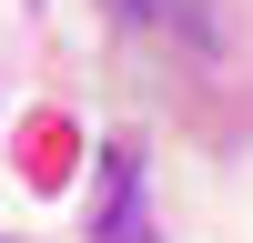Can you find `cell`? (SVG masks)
I'll return each mask as SVG.
<instances>
[{
  "label": "cell",
  "instance_id": "1",
  "mask_svg": "<svg viewBox=\"0 0 253 243\" xmlns=\"http://www.w3.org/2000/svg\"><path fill=\"white\" fill-rule=\"evenodd\" d=\"M142 162L132 152H112V162H101V193H91V233H122V223H132V202H142Z\"/></svg>",
  "mask_w": 253,
  "mask_h": 243
},
{
  "label": "cell",
  "instance_id": "2",
  "mask_svg": "<svg viewBox=\"0 0 253 243\" xmlns=\"http://www.w3.org/2000/svg\"><path fill=\"white\" fill-rule=\"evenodd\" d=\"M182 10H193V0H122L132 31H182Z\"/></svg>",
  "mask_w": 253,
  "mask_h": 243
},
{
  "label": "cell",
  "instance_id": "3",
  "mask_svg": "<svg viewBox=\"0 0 253 243\" xmlns=\"http://www.w3.org/2000/svg\"><path fill=\"white\" fill-rule=\"evenodd\" d=\"M101 243H152V233H142V223H122V233H101Z\"/></svg>",
  "mask_w": 253,
  "mask_h": 243
}]
</instances>
